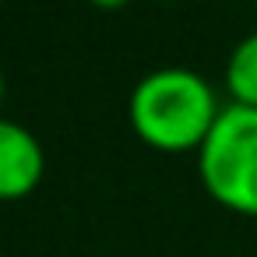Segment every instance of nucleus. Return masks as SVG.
Listing matches in <instances>:
<instances>
[{"mask_svg":"<svg viewBox=\"0 0 257 257\" xmlns=\"http://www.w3.org/2000/svg\"><path fill=\"white\" fill-rule=\"evenodd\" d=\"M225 106L211 81L190 67H159L145 74L127 102L134 134L155 152H201Z\"/></svg>","mask_w":257,"mask_h":257,"instance_id":"obj_1","label":"nucleus"},{"mask_svg":"<svg viewBox=\"0 0 257 257\" xmlns=\"http://www.w3.org/2000/svg\"><path fill=\"white\" fill-rule=\"evenodd\" d=\"M197 176L211 201L257 218V109L229 102L197 152Z\"/></svg>","mask_w":257,"mask_h":257,"instance_id":"obj_2","label":"nucleus"},{"mask_svg":"<svg viewBox=\"0 0 257 257\" xmlns=\"http://www.w3.org/2000/svg\"><path fill=\"white\" fill-rule=\"evenodd\" d=\"M43 173H46V155L39 138L22 123L4 120L0 123V197L8 201L29 197L39 187Z\"/></svg>","mask_w":257,"mask_h":257,"instance_id":"obj_3","label":"nucleus"},{"mask_svg":"<svg viewBox=\"0 0 257 257\" xmlns=\"http://www.w3.org/2000/svg\"><path fill=\"white\" fill-rule=\"evenodd\" d=\"M225 88L236 106H253L257 109V32L236 43L225 64Z\"/></svg>","mask_w":257,"mask_h":257,"instance_id":"obj_4","label":"nucleus"},{"mask_svg":"<svg viewBox=\"0 0 257 257\" xmlns=\"http://www.w3.org/2000/svg\"><path fill=\"white\" fill-rule=\"evenodd\" d=\"M88 4H95V8H102V11H120V8L131 4V0H88Z\"/></svg>","mask_w":257,"mask_h":257,"instance_id":"obj_5","label":"nucleus"},{"mask_svg":"<svg viewBox=\"0 0 257 257\" xmlns=\"http://www.w3.org/2000/svg\"><path fill=\"white\" fill-rule=\"evenodd\" d=\"M155 4H176V0H155Z\"/></svg>","mask_w":257,"mask_h":257,"instance_id":"obj_6","label":"nucleus"}]
</instances>
